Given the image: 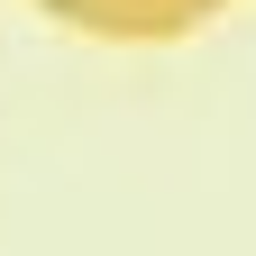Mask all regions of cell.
<instances>
[{
	"mask_svg": "<svg viewBox=\"0 0 256 256\" xmlns=\"http://www.w3.org/2000/svg\"><path fill=\"white\" fill-rule=\"evenodd\" d=\"M37 10H55L64 28H92V37H183L229 0H37Z\"/></svg>",
	"mask_w": 256,
	"mask_h": 256,
	"instance_id": "6da1fadb",
	"label": "cell"
}]
</instances>
